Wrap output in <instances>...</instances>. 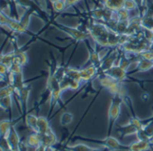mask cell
I'll list each match as a JSON object with an SVG mask.
<instances>
[{"mask_svg": "<svg viewBox=\"0 0 153 151\" xmlns=\"http://www.w3.org/2000/svg\"><path fill=\"white\" fill-rule=\"evenodd\" d=\"M74 140H82L86 142L96 143L100 146H103V147H105L110 151H152L153 150L152 143L137 140L136 142H133L130 145H123L118 139L111 136H107L105 139H101V140L78 136L75 137Z\"/></svg>", "mask_w": 153, "mask_h": 151, "instance_id": "6da1fadb", "label": "cell"}, {"mask_svg": "<svg viewBox=\"0 0 153 151\" xmlns=\"http://www.w3.org/2000/svg\"><path fill=\"white\" fill-rule=\"evenodd\" d=\"M110 32L111 29L107 26L100 23H95L88 29V34L93 38L94 42L103 47H108Z\"/></svg>", "mask_w": 153, "mask_h": 151, "instance_id": "7a4b0ae2", "label": "cell"}, {"mask_svg": "<svg viewBox=\"0 0 153 151\" xmlns=\"http://www.w3.org/2000/svg\"><path fill=\"white\" fill-rule=\"evenodd\" d=\"M123 102V94H115L113 95L111 104L108 110V134L110 136L112 129L115 121L117 120L118 117L121 113V106Z\"/></svg>", "mask_w": 153, "mask_h": 151, "instance_id": "3957f363", "label": "cell"}, {"mask_svg": "<svg viewBox=\"0 0 153 151\" xmlns=\"http://www.w3.org/2000/svg\"><path fill=\"white\" fill-rule=\"evenodd\" d=\"M98 82H99V84L107 89L108 92L112 94V95H115V94H123V87L121 85V82H118V81H115L106 75H103V76L99 77L98 78Z\"/></svg>", "mask_w": 153, "mask_h": 151, "instance_id": "277c9868", "label": "cell"}, {"mask_svg": "<svg viewBox=\"0 0 153 151\" xmlns=\"http://www.w3.org/2000/svg\"><path fill=\"white\" fill-rule=\"evenodd\" d=\"M59 28L64 33H66L68 35H69L72 39H74L76 42L86 41L90 36L89 34H88V32H85V31L80 30V29H78V28H72V27L64 26H60Z\"/></svg>", "mask_w": 153, "mask_h": 151, "instance_id": "5b68a950", "label": "cell"}, {"mask_svg": "<svg viewBox=\"0 0 153 151\" xmlns=\"http://www.w3.org/2000/svg\"><path fill=\"white\" fill-rule=\"evenodd\" d=\"M104 74L108 77H110V78H112V79H114V80H115V81L122 82L126 78L127 71L122 69L118 64H114L109 70L105 71Z\"/></svg>", "mask_w": 153, "mask_h": 151, "instance_id": "8992f818", "label": "cell"}, {"mask_svg": "<svg viewBox=\"0 0 153 151\" xmlns=\"http://www.w3.org/2000/svg\"><path fill=\"white\" fill-rule=\"evenodd\" d=\"M5 138L9 147H11L15 151H20V137L13 126L11 127L8 134L7 135Z\"/></svg>", "mask_w": 153, "mask_h": 151, "instance_id": "52a82bcc", "label": "cell"}, {"mask_svg": "<svg viewBox=\"0 0 153 151\" xmlns=\"http://www.w3.org/2000/svg\"><path fill=\"white\" fill-rule=\"evenodd\" d=\"M41 135V140H42V146L48 147V146H54L57 142L58 138L55 133L52 131L51 128H50L46 133L40 134Z\"/></svg>", "mask_w": 153, "mask_h": 151, "instance_id": "ba28073f", "label": "cell"}, {"mask_svg": "<svg viewBox=\"0 0 153 151\" xmlns=\"http://www.w3.org/2000/svg\"><path fill=\"white\" fill-rule=\"evenodd\" d=\"M79 71H80V76H81L82 83H88V81H90L92 78L95 77V75L97 73L98 68L90 64L87 66L86 68L81 69Z\"/></svg>", "mask_w": 153, "mask_h": 151, "instance_id": "9c48e42d", "label": "cell"}, {"mask_svg": "<svg viewBox=\"0 0 153 151\" xmlns=\"http://www.w3.org/2000/svg\"><path fill=\"white\" fill-rule=\"evenodd\" d=\"M116 130L121 137H126V136L134 135V134L136 135V133L139 131V129L130 121L124 126H118Z\"/></svg>", "mask_w": 153, "mask_h": 151, "instance_id": "30bf717a", "label": "cell"}, {"mask_svg": "<svg viewBox=\"0 0 153 151\" xmlns=\"http://www.w3.org/2000/svg\"><path fill=\"white\" fill-rule=\"evenodd\" d=\"M125 0H104V8L112 11L118 12L123 8Z\"/></svg>", "mask_w": 153, "mask_h": 151, "instance_id": "8fae6325", "label": "cell"}, {"mask_svg": "<svg viewBox=\"0 0 153 151\" xmlns=\"http://www.w3.org/2000/svg\"><path fill=\"white\" fill-rule=\"evenodd\" d=\"M117 58V53L115 52L112 53L108 57L105 58L104 60H102L101 65L98 68V70H101L103 72L106 71L107 70H109L111 67H113L115 64V60Z\"/></svg>", "mask_w": 153, "mask_h": 151, "instance_id": "7c38bea8", "label": "cell"}, {"mask_svg": "<svg viewBox=\"0 0 153 151\" xmlns=\"http://www.w3.org/2000/svg\"><path fill=\"white\" fill-rule=\"evenodd\" d=\"M26 146L38 149L42 146V140H41V135L36 132H33L31 135L28 136L26 139Z\"/></svg>", "mask_w": 153, "mask_h": 151, "instance_id": "4fadbf2b", "label": "cell"}, {"mask_svg": "<svg viewBox=\"0 0 153 151\" xmlns=\"http://www.w3.org/2000/svg\"><path fill=\"white\" fill-rule=\"evenodd\" d=\"M37 128H38V133L39 134H44L46 133L50 128V123L47 118L40 116L38 117V123H37Z\"/></svg>", "mask_w": 153, "mask_h": 151, "instance_id": "5bb4252c", "label": "cell"}, {"mask_svg": "<svg viewBox=\"0 0 153 151\" xmlns=\"http://www.w3.org/2000/svg\"><path fill=\"white\" fill-rule=\"evenodd\" d=\"M25 123L27 127L33 131L38 133V128H37V123H38V117L33 114H28L25 116Z\"/></svg>", "mask_w": 153, "mask_h": 151, "instance_id": "9a60e30c", "label": "cell"}, {"mask_svg": "<svg viewBox=\"0 0 153 151\" xmlns=\"http://www.w3.org/2000/svg\"><path fill=\"white\" fill-rule=\"evenodd\" d=\"M88 48H89V61H90L91 64L99 68L103 59L101 58V56L99 55V53L97 51L92 49L90 46H88Z\"/></svg>", "mask_w": 153, "mask_h": 151, "instance_id": "2e32d148", "label": "cell"}, {"mask_svg": "<svg viewBox=\"0 0 153 151\" xmlns=\"http://www.w3.org/2000/svg\"><path fill=\"white\" fill-rule=\"evenodd\" d=\"M153 68V62L147 60V59H143V58H140L137 63V70L140 71H149L150 69Z\"/></svg>", "mask_w": 153, "mask_h": 151, "instance_id": "e0dca14e", "label": "cell"}, {"mask_svg": "<svg viewBox=\"0 0 153 151\" xmlns=\"http://www.w3.org/2000/svg\"><path fill=\"white\" fill-rule=\"evenodd\" d=\"M65 75L67 77L72 79V80H76L79 81L80 83H82L81 81V76H80V71L76 70V69H73V68H65Z\"/></svg>", "mask_w": 153, "mask_h": 151, "instance_id": "ac0fdd59", "label": "cell"}, {"mask_svg": "<svg viewBox=\"0 0 153 151\" xmlns=\"http://www.w3.org/2000/svg\"><path fill=\"white\" fill-rule=\"evenodd\" d=\"M11 127L12 124L9 119H3L0 121V138L7 137Z\"/></svg>", "mask_w": 153, "mask_h": 151, "instance_id": "d6986e66", "label": "cell"}, {"mask_svg": "<svg viewBox=\"0 0 153 151\" xmlns=\"http://www.w3.org/2000/svg\"><path fill=\"white\" fill-rule=\"evenodd\" d=\"M28 57L27 54L24 52H16L14 53V62L20 64L21 66H24L27 63Z\"/></svg>", "mask_w": 153, "mask_h": 151, "instance_id": "ffe728a7", "label": "cell"}, {"mask_svg": "<svg viewBox=\"0 0 153 151\" xmlns=\"http://www.w3.org/2000/svg\"><path fill=\"white\" fill-rule=\"evenodd\" d=\"M73 119H74L73 114L71 112L65 111L61 114L60 119H59V122L62 126H68V125L71 124Z\"/></svg>", "mask_w": 153, "mask_h": 151, "instance_id": "44dd1931", "label": "cell"}, {"mask_svg": "<svg viewBox=\"0 0 153 151\" xmlns=\"http://www.w3.org/2000/svg\"><path fill=\"white\" fill-rule=\"evenodd\" d=\"M67 146L70 148L72 151H92L94 149V147H91L83 143H79L76 145H68Z\"/></svg>", "mask_w": 153, "mask_h": 151, "instance_id": "7402d4cb", "label": "cell"}, {"mask_svg": "<svg viewBox=\"0 0 153 151\" xmlns=\"http://www.w3.org/2000/svg\"><path fill=\"white\" fill-rule=\"evenodd\" d=\"M130 11L125 8H122L118 12H116V19L118 22H128L130 20Z\"/></svg>", "mask_w": 153, "mask_h": 151, "instance_id": "603a6c76", "label": "cell"}, {"mask_svg": "<svg viewBox=\"0 0 153 151\" xmlns=\"http://www.w3.org/2000/svg\"><path fill=\"white\" fill-rule=\"evenodd\" d=\"M11 29L13 30H16V32H20V33H23L25 31V26H24L21 23L19 22H16V21H14V20H11V19H8V22L7 24Z\"/></svg>", "mask_w": 153, "mask_h": 151, "instance_id": "cb8c5ba5", "label": "cell"}, {"mask_svg": "<svg viewBox=\"0 0 153 151\" xmlns=\"http://www.w3.org/2000/svg\"><path fill=\"white\" fill-rule=\"evenodd\" d=\"M142 29H148L153 31V17H148L146 16L144 18H142Z\"/></svg>", "mask_w": 153, "mask_h": 151, "instance_id": "d4e9b609", "label": "cell"}, {"mask_svg": "<svg viewBox=\"0 0 153 151\" xmlns=\"http://www.w3.org/2000/svg\"><path fill=\"white\" fill-rule=\"evenodd\" d=\"M13 92H14V87L12 85L0 88V100L7 96H12Z\"/></svg>", "mask_w": 153, "mask_h": 151, "instance_id": "484cf974", "label": "cell"}, {"mask_svg": "<svg viewBox=\"0 0 153 151\" xmlns=\"http://www.w3.org/2000/svg\"><path fill=\"white\" fill-rule=\"evenodd\" d=\"M12 104V96H7L0 100V109L4 110L10 109Z\"/></svg>", "mask_w": 153, "mask_h": 151, "instance_id": "4316f807", "label": "cell"}, {"mask_svg": "<svg viewBox=\"0 0 153 151\" xmlns=\"http://www.w3.org/2000/svg\"><path fill=\"white\" fill-rule=\"evenodd\" d=\"M131 62H132V61H131V59L127 58V57H125V56H122V57L119 59L118 65H119L122 69H123V70L127 71V70L129 69V67H130V65H131Z\"/></svg>", "mask_w": 153, "mask_h": 151, "instance_id": "83f0119b", "label": "cell"}, {"mask_svg": "<svg viewBox=\"0 0 153 151\" xmlns=\"http://www.w3.org/2000/svg\"><path fill=\"white\" fill-rule=\"evenodd\" d=\"M52 8H53V10L56 13H60V12H62V11H64L66 9L65 1H64V0H58V1L52 3Z\"/></svg>", "mask_w": 153, "mask_h": 151, "instance_id": "f1b7e54d", "label": "cell"}, {"mask_svg": "<svg viewBox=\"0 0 153 151\" xmlns=\"http://www.w3.org/2000/svg\"><path fill=\"white\" fill-rule=\"evenodd\" d=\"M105 8H99L96 9L92 12V17L96 20H105Z\"/></svg>", "mask_w": 153, "mask_h": 151, "instance_id": "f546056e", "label": "cell"}, {"mask_svg": "<svg viewBox=\"0 0 153 151\" xmlns=\"http://www.w3.org/2000/svg\"><path fill=\"white\" fill-rule=\"evenodd\" d=\"M136 136H137V139L140 140V141H145V142L152 143L153 138H151L149 136H148V135L145 133V131H144L143 129L139 130V131L136 133Z\"/></svg>", "mask_w": 153, "mask_h": 151, "instance_id": "4dcf8cb0", "label": "cell"}, {"mask_svg": "<svg viewBox=\"0 0 153 151\" xmlns=\"http://www.w3.org/2000/svg\"><path fill=\"white\" fill-rule=\"evenodd\" d=\"M13 62H14V53H8V54H5L2 56L1 63L5 64L8 68L13 64Z\"/></svg>", "mask_w": 153, "mask_h": 151, "instance_id": "1f68e13d", "label": "cell"}, {"mask_svg": "<svg viewBox=\"0 0 153 151\" xmlns=\"http://www.w3.org/2000/svg\"><path fill=\"white\" fill-rule=\"evenodd\" d=\"M138 8V5L135 0H125L123 8H125L128 11H132L135 10Z\"/></svg>", "mask_w": 153, "mask_h": 151, "instance_id": "d6a6232c", "label": "cell"}, {"mask_svg": "<svg viewBox=\"0 0 153 151\" xmlns=\"http://www.w3.org/2000/svg\"><path fill=\"white\" fill-rule=\"evenodd\" d=\"M22 67L23 66H21L20 64L16 63V62H13V64L8 68V70H9V72H11L12 74L19 75L22 72Z\"/></svg>", "mask_w": 153, "mask_h": 151, "instance_id": "836d02e7", "label": "cell"}, {"mask_svg": "<svg viewBox=\"0 0 153 151\" xmlns=\"http://www.w3.org/2000/svg\"><path fill=\"white\" fill-rule=\"evenodd\" d=\"M65 1V6H66V9L76 5V3H79L80 0H64Z\"/></svg>", "mask_w": 153, "mask_h": 151, "instance_id": "e575fe53", "label": "cell"}, {"mask_svg": "<svg viewBox=\"0 0 153 151\" xmlns=\"http://www.w3.org/2000/svg\"><path fill=\"white\" fill-rule=\"evenodd\" d=\"M7 71H9L8 67L6 66L5 64H3V63L0 62V75H4V74H6Z\"/></svg>", "mask_w": 153, "mask_h": 151, "instance_id": "d590c367", "label": "cell"}, {"mask_svg": "<svg viewBox=\"0 0 153 151\" xmlns=\"http://www.w3.org/2000/svg\"><path fill=\"white\" fill-rule=\"evenodd\" d=\"M58 151H72L70 148H68L67 146H65V147H62V148H60V149H59Z\"/></svg>", "mask_w": 153, "mask_h": 151, "instance_id": "8d00e7d4", "label": "cell"}, {"mask_svg": "<svg viewBox=\"0 0 153 151\" xmlns=\"http://www.w3.org/2000/svg\"><path fill=\"white\" fill-rule=\"evenodd\" d=\"M135 1H136L138 7H141L142 4H143V0H135Z\"/></svg>", "mask_w": 153, "mask_h": 151, "instance_id": "74e56055", "label": "cell"}, {"mask_svg": "<svg viewBox=\"0 0 153 151\" xmlns=\"http://www.w3.org/2000/svg\"><path fill=\"white\" fill-rule=\"evenodd\" d=\"M148 98H149V95L147 93H144L143 96H142V100L144 101V99H145V101H146V100H148Z\"/></svg>", "mask_w": 153, "mask_h": 151, "instance_id": "f35d334b", "label": "cell"}, {"mask_svg": "<svg viewBox=\"0 0 153 151\" xmlns=\"http://www.w3.org/2000/svg\"><path fill=\"white\" fill-rule=\"evenodd\" d=\"M50 1H51V3H54V2H56V1H58V0H50Z\"/></svg>", "mask_w": 153, "mask_h": 151, "instance_id": "ab89813d", "label": "cell"}]
</instances>
